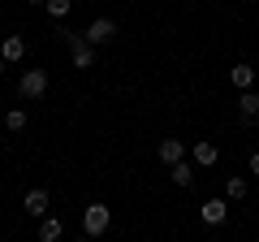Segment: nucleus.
Segmentation results:
<instances>
[{
	"instance_id": "1",
	"label": "nucleus",
	"mask_w": 259,
	"mask_h": 242,
	"mask_svg": "<svg viewBox=\"0 0 259 242\" xmlns=\"http://www.w3.org/2000/svg\"><path fill=\"white\" fill-rule=\"evenodd\" d=\"M108 221H112V208H108V204H91V208L82 212V229L91 233V238H100V233L108 229Z\"/></svg>"
},
{
	"instance_id": "2",
	"label": "nucleus",
	"mask_w": 259,
	"mask_h": 242,
	"mask_svg": "<svg viewBox=\"0 0 259 242\" xmlns=\"http://www.w3.org/2000/svg\"><path fill=\"white\" fill-rule=\"evenodd\" d=\"M44 91H48V74H44V69H26L22 83H18V95H22V100H39Z\"/></svg>"
},
{
	"instance_id": "3",
	"label": "nucleus",
	"mask_w": 259,
	"mask_h": 242,
	"mask_svg": "<svg viewBox=\"0 0 259 242\" xmlns=\"http://www.w3.org/2000/svg\"><path fill=\"white\" fill-rule=\"evenodd\" d=\"M82 35H87V39H91V44H95V48H100V44H112V39H117V22H112V18H95V22H91V26H87V30H82Z\"/></svg>"
},
{
	"instance_id": "4",
	"label": "nucleus",
	"mask_w": 259,
	"mask_h": 242,
	"mask_svg": "<svg viewBox=\"0 0 259 242\" xmlns=\"http://www.w3.org/2000/svg\"><path fill=\"white\" fill-rule=\"evenodd\" d=\"M199 216H203V225H225V216H229V208H225L221 199H207V204L199 208Z\"/></svg>"
},
{
	"instance_id": "5",
	"label": "nucleus",
	"mask_w": 259,
	"mask_h": 242,
	"mask_svg": "<svg viewBox=\"0 0 259 242\" xmlns=\"http://www.w3.org/2000/svg\"><path fill=\"white\" fill-rule=\"evenodd\" d=\"M156 151H160V160H164V165H177V160H186V143H182V139H164Z\"/></svg>"
},
{
	"instance_id": "6",
	"label": "nucleus",
	"mask_w": 259,
	"mask_h": 242,
	"mask_svg": "<svg viewBox=\"0 0 259 242\" xmlns=\"http://www.w3.org/2000/svg\"><path fill=\"white\" fill-rule=\"evenodd\" d=\"M194 165H203V169H212L216 160H221V147H216V143H194Z\"/></svg>"
},
{
	"instance_id": "7",
	"label": "nucleus",
	"mask_w": 259,
	"mask_h": 242,
	"mask_svg": "<svg viewBox=\"0 0 259 242\" xmlns=\"http://www.w3.org/2000/svg\"><path fill=\"white\" fill-rule=\"evenodd\" d=\"M65 225L56 221V216H39V242H61Z\"/></svg>"
},
{
	"instance_id": "8",
	"label": "nucleus",
	"mask_w": 259,
	"mask_h": 242,
	"mask_svg": "<svg viewBox=\"0 0 259 242\" xmlns=\"http://www.w3.org/2000/svg\"><path fill=\"white\" fill-rule=\"evenodd\" d=\"M238 108H242V121H255L259 117V91H250V87H246V91L238 95Z\"/></svg>"
},
{
	"instance_id": "9",
	"label": "nucleus",
	"mask_w": 259,
	"mask_h": 242,
	"mask_svg": "<svg viewBox=\"0 0 259 242\" xmlns=\"http://www.w3.org/2000/svg\"><path fill=\"white\" fill-rule=\"evenodd\" d=\"M0 56H5V61H22V56H26V39H18V35H9L5 39V44H0Z\"/></svg>"
},
{
	"instance_id": "10",
	"label": "nucleus",
	"mask_w": 259,
	"mask_h": 242,
	"mask_svg": "<svg viewBox=\"0 0 259 242\" xmlns=\"http://www.w3.org/2000/svg\"><path fill=\"white\" fill-rule=\"evenodd\" d=\"M229 83H233V87H238V91H246V87H250V83H255V69H250V65H246V61H238V65H233V69H229Z\"/></svg>"
},
{
	"instance_id": "11",
	"label": "nucleus",
	"mask_w": 259,
	"mask_h": 242,
	"mask_svg": "<svg viewBox=\"0 0 259 242\" xmlns=\"http://www.w3.org/2000/svg\"><path fill=\"white\" fill-rule=\"evenodd\" d=\"M26 212L30 216H48V190H26Z\"/></svg>"
},
{
	"instance_id": "12",
	"label": "nucleus",
	"mask_w": 259,
	"mask_h": 242,
	"mask_svg": "<svg viewBox=\"0 0 259 242\" xmlns=\"http://www.w3.org/2000/svg\"><path fill=\"white\" fill-rule=\"evenodd\" d=\"M168 177H173V182H177V186H194V169L190 165H186V160H177V165H173V173H168Z\"/></svg>"
},
{
	"instance_id": "13",
	"label": "nucleus",
	"mask_w": 259,
	"mask_h": 242,
	"mask_svg": "<svg viewBox=\"0 0 259 242\" xmlns=\"http://www.w3.org/2000/svg\"><path fill=\"white\" fill-rule=\"evenodd\" d=\"M5 130H9V134L26 130V108H9V112H5Z\"/></svg>"
},
{
	"instance_id": "14",
	"label": "nucleus",
	"mask_w": 259,
	"mask_h": 242,
	"mask_svg": "<svg viewBox=\"0 0 259 242\" xmlns=\"http://www.w3.org/2000/svg\"><path fill=\"white\" fill-rule=\"evenodd\" d=\"M225 195L229 199H246V177H229V182H225Z\"/></svg>"
},
{
	"instance_id": "15",
	"label": "nucleus",
	"mask_w": 259,
	"mask_h": 242,
	"mask_svg": "<svg viewBox=\"0 0 259 242\" xmlns=\"http://www.w3.org/2000/svg\"><path fill=\"white\" fill-rule=\"evenodd\" d=\"M44 9H48V13H52V18H56V22H61V18H65V13L74 9V0H48Z\"/></svg>"
},
{
	"instance_id": "16",
	"label": "nucleus",
	"mask_w": 259,
	"mask_h": 242,
	"mask_svg": "<svg viewBox=\"0 0 259 242\" xmlns=\"http://www.w3.org/2000/svg\"><path fill=\"white\" fill-rule=\"evenodd\" d=\"M250 173L259 177V151H255V156H250Z\"/></svg>"
},
{
	"instance_id": "17",
	"label": "nucleus",
	"mask_w": 259,
	"mask_h": 242,
	"mask_svg": "<svg viewBox=\"0 0 259 242\" xmlns=\"http://www.w3.org/2000/svg\"><path fill=\"white\" fill-rule=\"evenodd\" d=\"M5 65H9V61H5V56H0V74H5Z\"/></svg>"
},
{
	"instance_id": "18",
	"label": "nucleus",
	"mask_w": 259,
	"mask_h": 242,
	"mask_svg": "<svg viewBox=\"0 0 259 242\" xmlns=\"http://www.w3.org/2000/svg\"><path fill=\"white\" fill-rule=\"evenodd\" d=\"M26 5H48V0H26Z\"/></svg>"
}]
</instances>
